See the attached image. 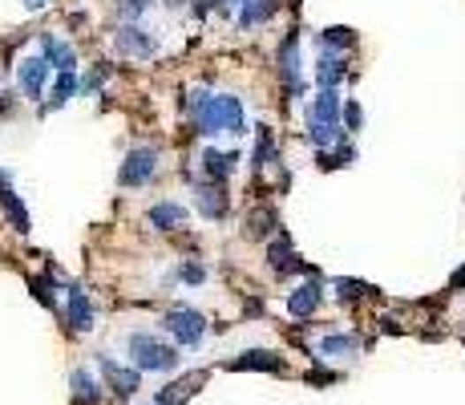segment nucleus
<instances>
[{
    "mask_svg": "<svg viewBox=\"0 0 465 405\" xmlns=\"http://www.w3.org/2000/svg\"><path fill=\"white\" fill-rule=\"evenodd\" d=\"M114 9L126 25H138L146 17V9H150V0H114Z\"/></svg>",
    "mask_w": 465,
    "mask_h": 405,
    "instance_id": "nucleus-24",
    "label": "nucleus"
},
{
    "mask_svg": "<svg viewBox=\"0 0 465 405\" xmlns=\"http://www.w3.org/2000/svg\"><path fill=\"white\" fill-rule=\"evenodd\" d=\"M267 260H271V271H276V276H287V271H308V264L292 251L287 235H279V240L267 248Z\"/></svg>",
    "mask_w": 465,
    "mask_h": 405,
    "instance_id": "nucleus-14",
    "label": "nucleus"
},
{
    "mask_svg": "<svg viewBox=\"0 0 465 405\" xmlns=\"http://www.w3.org/2000/svg\"><path fill=\"white\" fill-rule=\"evenodd\" d=\"M0 202H4V215H9V223H12V232H29V211H25V202H20V195L17 191H4L0 195Z\"/></svg>",
    "mask_w": 465,
    "mask_h": 405,
    "instance_id": "nucleus-21",
    "label": "nucleus"
},
{
    "mask_svg": "<svg viewBox=\"0 0 465 405\" xmlns=\"http://www.w3.org/2000/svg\"><path fill=\"white\" fill-rule=\"evenodd\" d=\"M166 4H174V9H179V4H187V0H166Z\"/></svg>",
    "mask_w": 465,
    "mask_h": 405,
    "instance_id": "nucleus-35",
    "label": "nucleus"
},
{
    "mask_svg": "<svg viewBox=\"0 0 465 405\" xmlns=\"http://www.w3.org/2000/svg\"><path fill=\"white\" fill-rule=\"evenodd\" d=\"M332 288H336V300H340V304H352V300H361L364 292H369L361 280H336Z\"/></svg>",
    "mask_w": 465,
    "mask_h": 405,
    "instance_id": "nucleus-25",
    "label": "nucleus"
},
{
    "mask_svg": "<svg viewBox=\"0 0 465 405\" xmlns=\"http://www.w3.org/2000/svg\"><path fill=\"white\" fill-rule=\"evenodd\" d=\"M162 328H166V337L174 340V348H199L202 337H207V317H202L199 309L179 304V309H171L162 317Z\"/></svg>",
    "mask_w": 465,
    "mask_h": 405,
    "instance_id": "nucleus-4",
    "label": "nucleus"
},
{
    "mask_svg": "<svg viewBox=\"0 0 465 405\" xmlns=\"http://www.w3.org/2000/svg\"><path fill=\"white\" fill-rule=\"evenodd\" d=\"M69 389H73V405H97L102 401V386L89 369H73L69 373Z\"/></svg>",
    "mask_w": 465,
    "mask_h": 405,
    "instance_id": "nucleus-17",
    "label": "nucleus"
},
{
    "mask_svg": "<svg viewBox=\"0 0 465 405\" xmlns=\"http://www.w3.org/2000/svg\"><path fill=\"white\" fill-rule=\"evenodd\" d=\"M158 174V150L154 146H133L130 155H126V163L118 166V187H146Z\"/></svg>",
    "mask_w": 465,
    "mask_h": 405,
    "instance_id": "nucleus-5",
    "label": "nucleus"
},
{
    "mask_svg": "<svg viewBox=\"0 0 465 405\" xmlns=\"http://www.w3.org/2000/svg\"><path fill=\"white\" fill-rule=\"evenodd\" d=\"M49 73H53V69L45 65V57H41V53L25 57V61L17 65V86H20V94L29 97V102H41V94H45V86H49Z\"/></svg>",
    "mask_w": 465,
    "mask_h": 405,
    "instance_id": "nucleus-8",
    "label": "nucleus"
},
{
    "mask_svg": "<svg viewBox=\"0 0 465 405\" xmlns=\"http://www.w3.org/2000/svg\"><path fill=\"white\" fill-rule=\"evenodd\" d=\"M251 4H255V0H239V12H243V9H251Z\"/></svg>",
    "mask_w": 465,
    "mask_h": 405,
    "instance_id": "nucleus-34",
    "label": "nucleus"
},
{
    "mask_svg": "<svg viewBox=\"0 0 465 405\" xmlns=\"http://www.w3.org/2000/svg\"><path fill=\"white\" fill-rule=\"evenodd\" d=\"M41 57H45V65H49V69H57V73H73V69H77V53H73V45L57 41L53 33H45V37H41Z\"/></svg>",
    "mask_w": 465,
    "mask_h": 405,
    "instance_id": "nucleus-10",
    "label": "nucleus"
},
{
    "mask_svg": "<svg viewBox=\"0 0 465 405\" xmlns=\"http://www.w3.org/2000/svg\"><path fill=\"white\" fill-rule=\"evenodd\" d=\"M105 78H110V65H105V61H102V65H97V69H94V73H89L86 81H77V89H81V94H97V86H102Z\"/></svg>",
    "mask_w": 465,
    "mask_h": 405,
    "instance_id": "nucleus-28",
    "label": "nucleus"
},
{
    "mask_svg": "<svg viewBox=\"0 0 465 405\" xmlns=\"http://www.w3.org/2000/svg\"><path fill=\"white\" fill-rule=\"evenodd\" d=\"M348 45H356V33L352 29H324L320 33V49H332V53H340V49H348Z\"/></svg>",
    "mask_w": 465,
    "mask_h": 405,
    "instance_id": "nucleus-23",
    "label": "nucleus"
},
{
    "mask_svg": "<svg viewBox=\"0 0 465 405\" xmlns=\"http://www.w3.org/2000/svg\"><path fill=\"white\" fill-rule=\"evenodd\" d=\"M449 284H454V288H465V268L454 271V280H449Z\"/></svg>",
    "mask_w": 465,
    "mask_h": 405,
    "instance_id": "nucleus-33",
    "label": "nucleus"
},
{
    "mask_svg": "<svg viewBox=\"0 0 465 405\" xmlns=\"http://www.w3.org/2000/svg\"><path fill=\"white\" fill-rule=\"evenodd\" d=\"M69 328H73V332H89V328H94V304H89V296L81 288H77V284H69Z\"/></svg>",
    "mask_w": 465,
    "mask_h": 405,
    "instance_id": "nucleus-12",
    "label": "nucleus"
},
{
    "mask_svg": "<svg viewBox=\"0 0 465 405\" xmlns=\"http://www.w3.org/2000/svg\"><path fill=\"white\" fill-rule=\"evenodd\" d=\"M340 106L344 102L336 89H320V94L312 97V106H308V142H312L316 150H328V146H336L344 138Z\"/></svg>",
    "mask_w": 465,
    "mask_h": 405,
    "instance_id": "nucleus-3",
    "label": "nucleus"
},
{
    "mask_svg": "<svg viewBox=\"0 0 465 405\" xmlns=\"http://www.w3.org/2000/svg\"><path fill=\"white\" fill-rule=\"evenodd\" d=\"M179 280H182V284H202V280H207V268H202L199 260H187V264L179 268Z\"/></svg>",
    "mask_w": 465,
    "mask_h": 405,
    "instance_id": "nucleus-27",
    "label": "nucleus"
},
{
    "mask_svg": "<svg viewBox=\"0 0 465 405\" xmlns=\"http://www.w3.org/2000/svg\"><path fill=\"white\" fill-rule=\"evenodd\" d=\"M190 118L199 126L202 138L215 134H248V118H243V102L235 94H207V89H194L187 102Z\"/></svg>",
    "mask_w": 465,
    "mask_h": 405,
    "instance_id": "nucleus-1",
    "label": "nucleus"
},
{
    "mask_svg": "<svg viewBox=\"0 0 465 405\" xmlns=\"http://www.w3.org/2000/svg\"><path fill=\"white\" fill-rule=\"evenodd\" d=\"M223 4H227V0H223Z\"/></svg>",
    "mask_w": 465,
    "mask_h": 405,
    "instance_id": "nucleus-36",
    "label": "nucleus"
},
{
    "mask_svg": "<svg viewBox=\"0 0 465 405\" xmlns=\"http://www.w3.org/2000/svg\"><path fill=\"white\" fill-rule=\"evenodd\" d=\"M320 296H324V288H320V280H308V284H300V288L287 296V312H292L295 320H308L316 309H320Z\"/></svg>",
    "mask_w": 465,
    "mask_h": 405,
    "instance_id": "nucleus-11",
    "label": "nucleus"
},
{
    "mask_svg": "<svg viewBox=\"0 0 465 405\" xmlns=\"http://www.w3.org/2000/svg\"><path fill=\"white\" fill-rule=\"evenodd\" d=\"M150 405H154V401H150Z\"/></svg>",
    "mask_w": 465,
    "mask_h": 405,
    "instance_id": "nucleus-37",
    "label": "nucleus"
},
{
    "mask_svg": "<svg viewBox=\"0 0 465 405\" xmlns=\"http://www.w3.org/2000/svg\"><path fill=\"white\" fill-rule=\"evenodd\" d=\"M146 219H150L154 232H174V227H182V223H187V207H182V202L162 199V202H154V207H150V215H146Z\"/></svg>",
    "mask_w": 465,
    "mask_h": 405,
    "instance_id": "nucleus-13",
    "label": "nucleus"
},
{
    "mask_svg": "<svg viewBox=\"0 0 465 405\" xmlns=\"http://www.w3.org/2000/svg\"><path fill=\"white\" fill-rule=\"evenodd\" d=\"M361 353V337L356 332H332L320 340V357H356Z\"/></svg>",
    "mask_w": 465,
    "mask_h": 405,
    "instance_id": "nucleus-20",
    "label": "nucleus"
},
{
    "mask_svg": "<svg viewBox=\"0 0 465 405\" xmlns=\"http://www.w3.org/2000/svg\"><path fill=\"white\" fill-rule=\"evenodd\" d=\"M340 118L348 122V130H352V134H356V130L364 126V110H361V102H352V97H348V102L340 106Z\"/></svg>",
    "mask_w": 465,
    "mask_h": 405,
    "instance_id": "nucleus-26",
    "label": "nucleus"
},
{
    "mask_svg": "<svg viewBox=\"0 0 465 405\" xmlns=\"http://www.w3.org/2000/svg\"><path fill=\"white\" fill-rule=\"evenodd\" d=\"M114 49L122 57L150 61L154 53H158V37H154L150 29H142V25H122V29L114 33Z\"/></svg>",
    "mask_w": 465,
    "mask_h": 405,
    "instance_id": "nucleus-6",
    "label": "nucleus"
},
{
    "mask_svg": "<svg viewBox=\"0 0 465 405\" xmlns=\"http://www.w3.org/2000/svg\"><path fill=\"white\" fill-rule=\"evenodd\" d=\"M316 81L320 89H336L344 81V53H332V49H324V57L316 61Z\"/></svg>",
    "mask_w": 465,
    "mask_h": 405,
    "instance_id": "nucleus-19",
    "label": "nucleus"
},
{
    "mask_svg": "<svg viewBox=\"0 0 465 405\" xmlns=\"http://www.w3.org/2000/svg\"><path fill=\"white\" fill-rule=\"evenodd\" d=\"M276 61H279V78H284L287 94H304V81H300V69H304V61H300V33H287Z\"/></svg>",
    "mask_w": 465,
    "mask_h": 405,
    "instance_id": "nucleus-7",
    "label": "nucleus"
},
{
    "mask_svg": "<svg viewBox=\"0 0 465 405\" xmlns=\"http://www.w3.org/2000/svg\"><path fill=\"white\" fill-rule=\"evenodd\" d=\"M251 163H255V171H263V166L271 163V134H267V130H259V146H255V158H251Z\"/></svg>",
    "mask_w": 465,
    "mask_h": 405,
    "instance_id": "nucleus-29",
    "label": "nucleus"
},
{
    "mask_svg": "<svg viewBox=\"0 0 465 405\" xmlns=\"http://www.w3.org/2000/svg\"><path fill=\"white\" fill-rule=\"evenodd\" d=\"M45 4H49V0H25V9H29V12H41Z\"/></svg>",
    "mask_w": 465,
    "mask_h": 405,
    "instance_id": "nucleus-32",
    "label": "nucleus"
},
{
    "mask_svg": "<svg viewBox=\"0 0 465 405\" xmlns=\"http://www.w3.org/2000/svg\"><path fill=\"white\" fill-rule=\"evenodd\" d=\"M231 369H263V373H284V357L279 353H267V348H251V353H239L231 361Z\"/></svg>",
    "mask_w": 465,
    "mask_h": 405,
    "instance_id": "nucleus-18",
    "label": "nucleus"
},
{
    "mask_svg": "<svg viewBox=\"0 0 465 405\" xmlns=\"http://www.w3.org/2000/svg\"><path fill=\"white\" fill-rule=\"evenodd\" d=\"M73 94H77V73H57V81H53V97H49V110H61Z\"/></svg>",
    "mask_w": 465,
    "mask_h": 405,
    "instance_id": "nucleus-22",
    "label": "nucleus"
},
{
    "mask_svg": "<svg viewBox=\"0 0 465 405\" xmlns=\"http://www.w3.org/2000/svg\"><path fill=\"white\" fill-rule=\"evenodd\" d=\"M97 369H102L105 386L114 389L118 397H130L133 389L142 386V373H138V369H126V365H118V361H114V357H105V353H97Z\"/></svg>",
    "mask_w": 465,
    "mask_h": 405,
    "instance_id": "nucleus-9",
    "label": "nucleus"
},
{
    "mask_svg": "<svg viewBox=\"0 0 465 405\" xmlns=\"http://www.w3.org/2000/svg\"><path fill=\"white\" fill-rule=\"evenodd\" d=\"M199 163H202V174H207L210 183H218L223 187V179H227L231 171H235V163H239V155H223V150H215V146H207L199 155Z\"/></svg>",
    "mask_w": 465,
    "mask_h": 405,
    "instance_id": "nucleus-16",
    "label": "nucleus"
},
{
    "mask_svg": "<svg viewBox=\"0 0 465 405\" xmlns=\"http://www.w3.org/2000/svg\"><path fill=\"white\" fill-rule=\"evenodd\" d=\"M194 202H199V211L207 215V219H223V215H227V191L218 183L194 187Z\"/></svg>",
    "mask_w": 465,
    "mask_h": 405,
    "instance_id": "nucleus-15",
    "label": "nucleus"
},
{
    "mask_svg": "<svg viewBox=\"0 0 465 405\" xmlns=\"http://www.w3.org/2000/svg\"><path fill=\"white\" fill-rule=\"evenodd\" d=\"M126 357H130V369H138V373H174L179 369V348L171 340L154 337V332H130L126 337Z\"/></svg>",
    "mask_w": 465,
    "mask_h": 405,
    "instance_id": "nucleus-2",
    "label": "nucleus"
},
{
    "mask_svg": "<svg viewBox=\"0 0 465 405\" xmlns=\"http://www.w3.org/2000/svg\"><path fill=\"white\" fill-rule=\"evenodd\" d=\"M29 288H33V296H37L41 304H49V309H53V292H49V288H53V284H49V280H33Z\"/></svg>",
    "mask_w": 465,
    "mask_h": 405,
    "instance_id": "nucleus-30",
    "label": "nucleus"
},
{
    "mask_svg": "<svg viewBox=\"0 0 465 405\" xmlns=\"http://www.w3.org/2000/svg\"><path fill=\"white\" fill-rule=\"evenodd\" d=\"M308 381H312V386H332L336 373H320V369H316V373H308Z\"/></svg>",
    "mask_w": 465,
    "mask_h": 405,
    "instance_id": "nucleus-31",
    "label": "nucleus"
}]
</instances>
